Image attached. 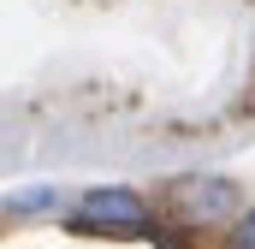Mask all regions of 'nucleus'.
Listing matches in <instances>:
<instances>
[{"label":"nucleus","mask_w":255,"mask_h":249,"mask_svg":"<svg viewBox=\"0 0 255 249\" xmlns=\"http://www.w3.org/2000/svg\"><path fill=\"white\" fill-rule=\"evenodd\" d=\"M71 232L136 238V232H148V202H142V190H130V184H95V190H83Z\"/></svg>","instance_id":"nucleus-1"},{"label":"nucleus","mask_w":255,"mask_h":249,"mask_svg":"<svg viewBox=\"0 0 255 249\" xmlns=\"http://www.w3.org/2000/svg\"><path fill=\"white\" fill-rule=\"evenodd\" d=\"M172 202H178V214H190V220H238L244 214V196L232 178H220V172H190V178H172Z\"/></svg>","instance_id":"nucleus-2"},{"label":"nucleus","mask_w":255,"mask_h":249,"mask_svg":"<svg viewBox=\"0 0 255 249\" xmlns=\"http://www.w3.org/2000/svg\"><path fill=\"white\" fill-rule=\"evenodd\" d=\"M60 202H65L60 184H24L0 202V214L6 220H48V214H60Z\"/></svg>","instance_id":"nucleus-3"},{"label":"nucleus","mask_w":255,"mask_h":249,"mask_svg":"<svg viewBox=\"0 0 255 249\" xmlns=\"http://www.w3.org/2000/svg\"><path fill=\"white\" fill-rule=\"evenodd\" d=\"M226 249H255V208H244V214L232 220V244Z\"/></svg>","instance_id":"nucleus-4"}]
</instances>
